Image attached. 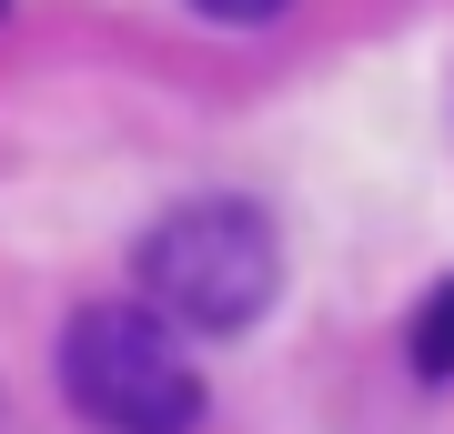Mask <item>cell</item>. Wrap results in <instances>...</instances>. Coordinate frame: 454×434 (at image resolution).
Here are the masks:
<instances>
[{"mask_svg": "<svg viewBox=\"0 0 454 434\" xmlns=\"http://www.w3.org/2000/svg\"><path fill=\"white\" fill-rule=\"evenodd\" d=\"M142 293L172 334H243V323H262L283 293V242L262 223V202L202 193V202L162 212L142 233Z\"/></svg>", "mask_w": 454, "mask_h": 434, "instance_id": "cell-1", "label": "cell"}, {"mask_svg": "<svg viewBox=\"0 0 454 434\" xmlns=\"http://www.w3.org/2000/svg\"><path fill=\"white\" fill-rule=\"evenodd\" d=\"M61 394L101 434H202V374L152 304H91L61 323Z\"/></svg>", "mask_w": 454, "mask_h": 434, "instance_id": "cell-2", "label": "cell"}, {"mask_svg": "<svg viewBox=\"0 0 454 434\" xmlns=\"http://www.w3.org/2000/svg\"><path fill=\"white\" fill-rule=\"evenodd\" d=\"M404 354H414V374H424V384H454V283H434V293H424V313L404 323Z\"/></svg>", "mask_w": 454, "mask_h": 434, "instance_id": "cell-3", "label": "cell"}, {"mask_svg": "<svg viewBox=\"0 0 454 434\" xmlns=\"http://www.w3.org/2000/svg\"><path fill=\"white\" fill-rule=\"evenodd\" d=\"M192 11H202V20H273L283 0H192Z\"/></svg>", "mask_w": 454, "mask_h": 434, "instance_id": "cell-4", "label": "cell"}]
</instances>
